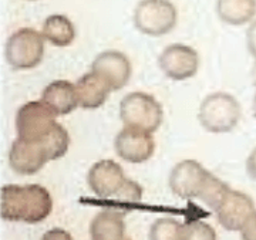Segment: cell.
I'll return each instance as SVG.
<instances>
[{
    "label": "cell",
    "mask_w": 256,
    "mask_h": 240,
    "mask_svg": "<svg viewBox=\"0 0 256 240\" xmlns=\"http://www.w3.org/2000/svg\"><path fill=\"white\" fill-rule=\"evenodd\" d=\"M4 53L12 68H34L44 57V37L34 28H18L8 38Z\"/></svg>",
    "instance_id": "cell-4"
},
{
    "label": "cell",
    "mask_w": 256,
    "mask_h": 240,
    "mask_svg": "<svg viewBox=\"0 0 256 240\" xmlns=\"http://www.w3.org/2000/svg\"><path fill=\"white\" fill-rule=\"evenodd\" d=\"M184 225L174 218H160L156 219L148 233L150 240H181Z\"/></svg>",
    "instance_id": "cell-19"
},
{
    "label": "cell",
    "mask_w": 256,
    "mask_h": 240,
    "mask_svg": "<svg viewBox=\"0 0 256 240\" xmlns=\"http://www.w3.org/2000/svg\"><path fill=\"white\" fill-rule=\"evenodd\" d=\"M181 240H218L215 229L202 221H194L184 225Z\"/></svg>",
    "instance_id": "cell-21"
},
{
    "label": "cell",
    "mask_w": 256,
    "mask_h": 240,
    "mask_svg": "<svg viewBox=\"0 0 256 240\" xmlns=\"http://www.w3.org/2000/svg\"><path fill=\"white\" fill-rule=\"evenodd\" d=\"M126 223L124 213L116 211H102L92 218L90 223L92 240H124Z\"/></svg>",
    "instance_id": "cell-16"
},
{
    "label": "cell",
    "mask_w": 256,
    "mask_h": 240,
    "mask_svg": "<svg viewBox=\"0 0 256 240\" xmlns=\"http://www.w3.org/2000/svg\"><path fill=\"white\" fill-rule=\"evenodd\" d=\"M124 240H131L130 238H124Z\"/></svg>",
    "instance_id": "cell-28"
},
{
    "label": "cell",
    "mask_w": 256,
    "mask_h": 240,
    "mask_svg": "<svg viewBox=\"0 0 256 240\" xmlns=\"http://www.w3.org/2000/svg\"><path fill=\"white\" fill-rule=\"evenodd\" d=\"M50 155L42 141H26L16 138L9 151V164L20 175H34L47 162Z\"/></svg>",
    "instance_id": "cell-11"
},
{
    "label": "cell",
    "mask_w": 256,
    "mask_h": 240,
    "mask_svg": "<svg viewBox=\"0 0 256 240\" xmlns=\"http://www.w3.org/2000/svg\"><path fill=\"white\" fill-rule=\"evenodd\" d=\"M92 71L100 75L112 91H118L130 81L132 67L130 58L124 53L117 50H106L94 58Z\"/></svg>",
    "instance_id": "cell-13"
},
{
    "label": "cell",
    "mask_w": 256,
    "mask_h": 240,
    "mask_svg": "<svg viewBox=\"0 0 256 240\" xmlns=\"http://www.w3.org/2000/svg\"><path fill=\"white\" fill-rule=\"evenodd\" d=\"M42 101L56 115H67L78 107L76 84L67 80H57L47 85L42 94Z\"/></svg>",
    "instance_id": "cell-15"
},
{
    "label": "cell",
    "mask_w": 256,
    "mask_h": 240,
    "mask_svg": "<svg viewBox=\"0 0 256 240\" xmlns=\"http://www.w3.org/2000/svg\"><path fill=\"white\" fill-rule=\"evenodd\" d=\"M246 172L252 181H256V148H254L246 159Z\"/></svg>",
    "instance_id": "cell-25"
},
{
    "label": "cell",
    "mask_w": 256,
    "mask_h": 240,
    "mask_svg": "<svg viewBox=\"0 0 256 240\" xmlns=\"http://www.w3.org/2000/svg\"><path fill=\"white\" fill-rule=\"evenodd\" d=\"M76 91L78 97V105L84 110H97L104 105L112 91L100 75L90 71L82 75L76 83Z\"/></svg>",
    "instance_id": "cell-14"
},
{
    "label": "cell",
    "mask_w": 256,
    "mask_h": 240,
    "mask_svg": "<svg viewBox=\"0 0 256 240\" xmlns=\"http://www.w3.org/2000/svg\"><path fill=\"white\" fill-rule=\"evenodd\" d=\"M240 238L242 240H256V211L240 231Z\"/></svg>",
    "instance_id": "cell-22"
},
{
    "label": "cell",
    "mask_w": 256,
    "mask_h": 240,
    "mask_svg": "<svg viewBox=\"0 0 256 240\" xmlns=\"http://www.w3.org/2000/svg\"><path fill=\"white\" fill-rule=\"evenodd\" d=\"M210 172L194 159L178 162L170 174V189L181 199H198Z\"/></svg>",
    "instance_id": "cell-7"
},
{
    "label": "cell",
    "mask_w": 256,
    "mask_h": 240,
    "mask_svg": "<svg viewBox=\"0 0 256 240\" xmlns=\"http://www.w3.org/2000/svg\"><path fill=\"white\" fill-rule=\"evenodd\" d=\"M176 20L178 13L170 0H141L134 10V24L146 36L168 34Z\"/></svg>",
    "instance_id": "cell-5"
},
{
    "label": "cell",
    "mask_w": 256,
    "mask_h": 240,
    "mask_svg": "<svg viewBox=\"0 0 256 240\" xmlns=\"http://www.w3.org/2000/svg\"><path fill=\"white\" fill-rule=\"evenodd\" d=\"M246 46L250 55L256 60V20L250 23L246 31Z\"/></svg>",
    "instance_id": "cell-23"
},
{
    "label": "cell",
    "mask_w": 256,
    "mask_h": 240,
    "mask_svg": "<svg viewBox=\"0 0 256 240\" xmlns=\"http://www.w3.org/2000/svg\"><path fill=\"white\" fill-rule=\"evenodd\" d=\"M53 211V198L42 185H6L2 188V218L28 225L40 223Z\"/></svg>",
    "instance_id": "cell-1"
},
{
    "label": "cell",
    "mask_w": 256,
    "mask_h": 240,
    "mask_svg": "<svg viewBox=\"0 0 256 240\" xmlns=\"http://www.w3.org/2000/svg\"><path fill=\"white\" fill-rule=\"evenodd\" d=\"M242 108L239 101L228 92H212L204 98L198 111V120L210 134H226L236 128Z\"/></svg>",
    "instance_id": "cell-2"
},
{
    "label": "cell",
    "mask_w": 256,
    "mask_h": 240,
    "mask_svg": "<svg viewBox=\"0 0 256 240\" xmlns=\"http://www.w3.org/2000/svg\"><path fill=\"white\" fill-rule=\"evenodd\" d=\"M56 115L43 101H28L16 114L18 137L26 141H42L57 125Z\"/></svg>",
    "instance_id": "cell-6"
},
{
    "label": "cell",
    "mask_w": 256,
    "mask_h": 240,
    "mask_svg": "<svg viewBox=\"0 0 256 240\" xmlns=\"http://www.w3.org/2000/svg\"><path fill=\"white\" fill-rule=\"evenodd\" d=\"M42 34L50 44L56 47L70 46L76 38L73 21L64 14H52L44 20Z\"/></svg>",
    "instance_id": "cell-18"
},
{
    "label": "cell",
    "mask_w": 256,
    "mask_h": 240,
    "mask_svg": "<svg viewBox=\"0 0 256 240\" xmlns=\"http://www.w3.org/2000/svg\"><path fill=\"white\" fill-rule=\"evenodd\" d=\"M158 65L168 78L184 81L196 74L200 68V55L195 48L176 43L165 47L158 57Z\"/></svg>",
    "instance_id": "cell-8"
},
{
    "label": "cell",
    "mask_w": 256,
    "mask_h": 240,
    "mask_svg": "<svg viewBox=\"0 0 256 240\" xmlns=\"http://www.w3.org/2000/svg\"><path fill=\"white\" fill-rule=\"evenodd\" d=\"M252 81H254V84H255L256 87V63L255 65H254V68H252Z\"/></svg>",
    "instance_id": "cell-26"
},
{
    "label": "cell",
    "mask_w": 256,
    "mask_h": 240,
    "mask_svg": "<svg viewBox=\"0 0 256 240\" xmlns=\"http://www.w3.org/2000/svg\"><path fill=\"white\" fill-rule=\"evenodd\" d=\"M252 111H254V115H255V118H256V94H255V98H254V105H252Z\"/></svg>",
    "instance_id": "cell-27"
},
{
    "label": "cell",
    "mask_w": 256,
    "mask_h": 240,
    "mask_svg": "<svg viewBox=\"0 0 256 240\" xmlns=\"http://www.w3.org/2000/svg\"><path fill=\"white\" fill-rule=\"evenodd\" d=\"M255 211V202L249 195L229 189L215 213L224 229L229 232H240Z\"/></svg>",
    "instance_id": "cell-10"
},
{
    "label": "cell",
    "mask_w": 256,
    "mask_h": 240,
    "mask_svg": "<svg viewBox=\"0 0 256 240\" xmlns=\"http://www.w3.org/2000/svg\"><path fill=\"white\" fill-rule=\"evenodd\" d=\"M229 189L230 188L224 181H220V178L210 174L206 181V185L204 186L202 192L198 196V199L215 212L222 202V199L225 198V195L228 194Z\"/></svg>",
    "instance_id": "cell-20"
},
{
    "label": "cell",
    "mask_w": 256,
    "mask_h": 240,
    "mask_svg": "<svg viewBox=\"0 0 256 240\" xmlns=\"http://www.w3.org/2000/svg\"><path fill=\"white\" fill-rule=\"evenodd\" d=\"M116 152L130 164H142L154 155L156 139L151 132L124 127L114 139Z\"/></svg>",
    "instance_id": "cell-9"
},
{
    "label": "cell",
    "mask_w": 256,
    "mask_h": 240,
    "mask_svg": "<svg viewBox=\"0 0 256 240\" xmlns=\"http://www.w3.org/2000/svg\"><path fill=\"white\" fill-rule=\"evenodd\" d=\"M120 118L124 127L156 132L161 127L164 111L162 105L150 94L134 91L127 94L120 102Z\"/></svg>",
    "instance_id": "cell-3"
},
{
    "label": "cell",
    "mask_w": 256,
    "mask_h": 240,
    "mask_svg": "<svg viewBox=\"0 0 256 240\" xmlns=\"http://www.w3.org/2000/svg\"><path fill=\"white\" fill-rule=\"evenodd\" d=\"M42 240H74L73 236L64 229L60 228H54V229H50L43 235Z\"/></svg>",
    "instance_id": "cell-24"
},
{
    "label": "cell",
    "mask_w": 256,
    "mask_h": 240,
    "mask_svg": "<svg viewBox=\"0 0 256 240\" xmlns=\"http://www.w3.org/2000/svg\"><path fill=\"white\" fill-rule=\"evenodd\" d=\"M218 17L230 26H244L256 16V0H216Z\"/></svg>",
    "instance_id": "cell-17"
},
{
    "label": "cell",
    "mask_w": 256,
    "mask_h": 240,
    "mask_svg": "<svg viewBox=\"0 0 256 240\" xmlns=\"http://www.w3.org/2000/svg\"><path fill=\"white\" fill-rule=\"evenodd\" d=\"M87 182L92 194H96L101 199H110L118 195L128 182V178L124 175L121 165L116 161L102 159L90 168Z\"/></svg>",
    "instance_id": "cell-12"
}]
</instances>
